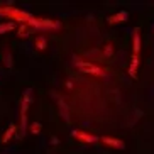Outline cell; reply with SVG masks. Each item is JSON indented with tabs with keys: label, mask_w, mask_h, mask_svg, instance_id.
Wrapping results in <instances>:
<instances>
[{
	"label": "cell",
	"mask_w": 154,
	"mask_h": 154,
	"mask_svg": "<svg viewBox=\"0 0 154 154\" xmlns=\"http://www.w3.org/2000/svg\"><path fill=\"white\" fill-rule=\"evenodd\" d=\"M137 68H139V56L132 54L131 66H129V75H131V78H136L137 76Z\"/></svg>",
	"instance_id": "8"
},
{
	"label": "cell",
	"mask_w": 154,
	"mask_h": 154,
	"mask_svg": "<svg viewBox=\"0 0 154 154\" xmlns=\"http://www.w3.org/2000/svg\"><path fill=\"white\" fill-rule=\"evenodd\" d=\"M27 26L36 27V29H58L61 24H59L58 20H51V19H36V17H32V20H29Z\"/></svg>",
	"instance_id": "3"
},
{
	"label": "cell",
	"mask_w": 154,
	"mask_h": 154,
	"mask_svg": "<svg viewBox=\"0 0 154 154\" xmlns=\"http://www.w3.org/2000/svg\"><path fill=\"white\" fill-rule=\"evenodd\" d=\"M127 19H129V14H127L125 10H122V12H119V14H115V15H110L107 20H109V24H122V22H125Z\"/></svg>",
	"instance_id": "7"
},
{
	"label": "cell",
	"mask_w": 154,
	"mask_h": 154,
	"mask_svg": "<svg viewBox=\"0 0 154 154\" xmlns=\"http://www.w3.org/2000/svg\"><path fill=\"white\" fill-rule=\"evenodd\" d=\"M71 136L80 139L82 142H86V144H91V142H97V140H98L97 136H91V134H86V132H82V131H73Z\"/></svg>",
	"instance_id": "4"
},
{
	"label": "cell",
	"mask_w": 154,
	"mask_h": 154,
	"mask_svg": "<svg viewBox=\"0 0 154 154\" xmlns=\"http://www.w3.org/2000/svg\"><path fill=\"white\" fill-rule=\"evenodd\" d=\"M100 140H102L105 146H110V147H115V149H124V147H125V144H124L120 139H113V137H102Z\"/></svg>",
	"instance_id": "5"
},
{
	"label": "cell",
	"mask_w": 154,
	"mask_h": 154,
	"mask_svg": "<svg viewBox=\"0 0 154 154\" xmlns=\"http://www.w3.org/2000/svg\"><path fill=\"white\" fill-rule=\"evenodd\" d=\"M19 37H27V29H26V26H20L19 27Z\"/></svg>",
	"instance_id": "14"
},
{
	"label": "cell",
	"mask_w": 154,
	"mask_h": 154,
	"mask_svg": "<svg viewBox=\"0 0 154 154\" xmlns=\"http://www.w3.org/2000/svg\"><path fill=\"white\" fill-rule=\"evenodd\" d=\"M14 27H15L14 22H4V24H0V34H4V32H7V31H12Z\"/></svg>",
	"instance_id": "10"
},
{
	"label": "cell",
	"mask_w": 154,
	"mask_h": 154,
	"mask_svg": "<svg viewBox=\"0 0 154 154\" xmlns=\"http://www.w3.org/2000/svg\"><path fill=\"white\" fill-rule=\"evenodd\" d=\"M31 132H32V134H39V132H41V124H39V122L31 124Z\"/></svg>",
	"instance_id": "13"
},
{
	"label": "cell",
	"mask_w": 154,
	"mask_h": 154,
	"mask_svg": "<svg viewBox=\"0 0 154 154\" xmlns=\"http://www.w3.org/2000/svg\"><path fill=\"white\" fill-rule=\"evenodd\" d=\"M75 66L78 71H82L83 75H93V76H105V71L102 68H98L97 64H93L91 61H85V59L76 58L75 59Z\"/></svg>",
	"instance_id": "1"
},
{
	"label": "cell",
	"mask_w": 154,
	"mask_h": 154,
	"mask_svg": "<svg viewBox=\"0 0 154 154\" xmlns=\"http://www.w3.org/2000/svg\"><path fill=\"white\" fill-rule=\"evenodd\" d=\"M132 53H134V56H139V53H140V36H139V27L134 29V37H132Z\"/></svg>",
	"instance_id": "6"
},
{
	"label": "cell",
	"mask_w": 154,
	"mask_h": 154,
	"mask_svg": "<svg viewBox=\"0 0 154 154\" xmlns=\"http://www.w3.org/2000/svg\"><path fill=\"white\" fill-rule=\"evenodd\" d=\"M15 132V125H10L9 129H7V132L4 134V137H2V142H9L10 139H12V136H14Z\"/></svg>",
	"instance_id": "9"
},
{
	"label": "cell",
	"mask_w": 154,
	"mask_h": 154,
	"mask_svg": "<svg viewBox=\"0 0 154 154\" xmlns=\"http://www.w3.org/2000/svg\"><path fill=\"white\" fill-rule=\"evenodd\" d=\"M36 48H37V49H46V39H44V37H37V39H36Z\"/></svg>",
	"instance_id": "11"
},
{
	"label": "cell",
	"mask_w": 154,
	"mask_h": 154,
	"mask_svg": "<svg viewBox=\"0 0 154 154\" xmlns=\"http://www.w3.org/2000/svg\"><path fill=\"white\" fill-rule=\"evenodd\" d=\"M112 54H113L112 44H107V46L103 48V56H105V58H112Z\"/></svg>",
	"instance_id": "12"
},
{
	"label": "cell",
	"mask_w": 154,
	"mask_h": 154,
	"mask_svg": "<svg viewBox=\"0 0 154 154\" xmlns=\"http://www.w3.org/2000/svg\"><path fill=\"white\" fill-rule=\"evenodd\" d=\"M0 15H7L10 17V20H17V22H26L32 20V15L27 12H22V10H17L14 7H0Z\"/></svg>",
	"instance_id": "2"
}]
</instances>
